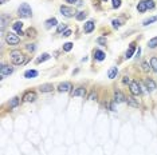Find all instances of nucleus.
Segmentation results:
<instances>
[{
	"label": "nucleus",
	"instance_id": "f257e3e1",
	"mask_svg": "<svg viewBox=\"0 0 157 155\" xmlns=\"http://www.w3.org/2000/svg\"><path fill=\"white\" fill-rule=\"evenodd\" d=\"M18 15L23 19H27V18H31V16H32V10H31L28 3L20 4V7H19V10H18Z\"/></svg>",
	"mask_w": 157,
	"mask_h": 155
},
{
	"label": "nucleus",
	"instance_id": "f03ea898",
	"mask_svg": "<svg viewBox=\"0 0 157 155\" xmlns=\"http://www.w3.org/2000/svg\"><path fill=\"white\" fill-rule=\"evenodd\" d=\"M10 56H11V60H12V63L15 66H20L26 62V56L23 55L20 51H12Z\"/></svg>",
	"mask_w": 157,
	"mask_h": 155
},
{
	"label": "nucleus",
	"instance_id": "7ed1b4c3",
	"mask_svg": "<svg viewBox=\"0 0 157 155\" xmlns=\"http://www.w3.org/2000/svg\"><path fill=\"white\" fill-rule=\"evenodd\" d=\"M5 42H7L10 45H16V44H19V42H20V38H19L16 34L8 32L7 35H5Z\"/></svg>",
	"mask_w": 157,
	"mask_h": 155
},
{
	"label": "nucleus",
	"instance_id": "20e7f679",
	"mask_svg": "<svg viewBox=\"0 0 157 155\" xmlns=\"http://www.w3.org/2000/svg\"><path fill=\"white\" fill-rule=\"evenodd\" d=\"M12 72H14V68L11 67V66L2 64V67H0V78H2V79H4L5 76H10Z\"/></svg>",
	"mask_w": 157,
	"mask_h": 155
},
{
	"label": "nucleus",
	"instance_id": "39448f33",
	"mask_svg": "<svg viewBox=\"0 0 157 155\" xmlns=\"http://www.w3.org/2000/svg\"><path fill=\"white\" fill-rule=\"evenodd\" d=\"M129 91H130V94H132V95H141V92H142V90H141V87H140L138 82H136V80H133V82L129 84Z\"/></svg>",
	"mask_w": 157,
	"mask_h": 155
},
{
	"label": "nucleus",
	"instance_id": "423d86ee",
	"mask_svg": "<svg viewBox=\"0 0 157 155\" xmlns=\"http://www.w3.org/2000/svg\"><path fill=\"white\" fill-rule=\"evenodd\" d=\"M36 100V92L35 91H28L23 95V102H27V103H32Z\"/></svg>",
	"mask_w": 157,
	"mask_h": 155
},
{
	"label": "nucleus",
	"instance_id": "0eeeda50",
	"mask_svg": "<svg viewBox=\"0 0 157 155\" xmlns=\"http://www.w3.org/2000/svg\"><path fill=\"white\" fill-rule=\"evenodd\" d=\"M73 88V84L70 82H63L58 86V91L59 92H68V91Z\"/></svg>",
	"mask_w": 157,
	"mask_h": 155
},
{
	"label": "nucleus",
	"instance_id": "6e6552de",
	"mask_svg": "<svg viewBox=\"0 0 157 155\" xmlns=\"http://www.w3.org/2000/svg\"><path fill=\"white\" fill-rule=\"evenodd\" d=\"M61 12H62V15L66 16V18H71V16L74 15V10L67 7V5H61Z\"/></svg>",
	"mask_w": 157,
	"mask_h": 155
},
{
	"label": "nucleus",
	"instance_id": "1a4fd4ad",
	"mask_svg": "<svg viewBox=\"0 0 157 155\" xmlns=\"http://www.w3.org/2000/svg\"><path fill=\"white\" fill-rule=\"evenodd\" d=\"M126 102V96L121 91H114V103H124Z\"/></svg>",
	"mask_w": 157,
	"mask_h": 155
},
{
	"label": "nucleus",
	"instance_id": "9d476101",
	"mask_svg": "<svg viewBox=\"0 0 157 155\" xmlns=\"http://www.w3.org/2000/svg\"><path fill=\"white\" fill-rule=\"evenodd\" d=\"M134 51H136V42H133V43H130L129 44V48H128L126 54H125V58L130 59L133 56V54H134Z\"/></svg>",
	"mask_w": 157,
	"mask_h": 155
},
{
	"label": "nucleus",
	"instance_id": "9b49d317",
	"mask_svg": "<svg viewBox=\"0 0 157 155\" xmlns=\"http://www.w3.org/2000/svg\"><path fill=\"white\" fill-rule=\"evenodd\" d=\"M94 27H95V24H94L93 20H89L87 23H85V27H83V31L86 34H90L94 31Z\"/></svg>",
	"mask_w": 157,
	"mask_h": 155
},
{
	"label": "nucleus",
	"instance_id": "f8f14e48",
	"mask_svg": "<svg viewBox=\"0 0 157 155\" xmlns=\"http://www.w3.org/2000/svg\"><path fill=\"white\" fill-rule=\"evenodd\" d=\"M39 90H41V92H51L54 90V86L51 83H44V84H41Z\"/></svg>",
	"mask_w": 157,
	"mask_h": 155
},
{
	"label": "nucleus",
	"instance_id": "ddd939ff",
	"mask_svg": "<svg viewBox=\"0 0 157 155\" xmlns=\"http://www.w3.org/2000/svg\"><path fill=\"white\" fill-rule=\"evenodd\" d=\"M144 83H145V87L148 88V91H153V90H156V88H157L156 83L153 82L152 79H145Z\"/></svg>",
	"mask_w": 157,
	"mask_h": 155
},
{
	"label": "nucleus",
	"instance_id": "4468645a",
	"mask_svg": "<svg viewBox=\"0 0 157 155\" xmlns=\"http://www.w3.org/2000/svg\"><path fill=\"white\" fill-rule=\"evenodd\" d=\"M12 28H14V31H16V32H18V35H24V34H23V31H22V28H23V23L22 22H15L12 24Z\"/></svg>",
	"mask_w": 157,
	"mask_h": 155
},
{
	"label": "nucleus",
	"instance_id": "2eb2a0df",
	"mask_svg": "<svg viewBox=\"0 0 157 155\" xmlns=\"http://www.w3.org/2000/svg\"><path fill=\"white\" fill-rule=\"evenodd\" d=\"M71 95L73 96H83L85 98V95H86V90H85L83 87H78L77 90H74L73 92H71Z\"/></svg>",
	"mask_w": 157,
	"mask_h": 155
},
{
	"label": "nucleus",
	"instance_id": "dca6fc26",
	"mask_svg": "<svg viewBox=\"0 0 157 155\" xmlns=\"http://www.w3.org/2000/svg\"><path fill=\"white\" fill-rule=\"evenodd\" d=\"M126 103H128V106H130V107H134V108L138 107V102H137V99H134L133 96H128Z\"/></svg>",
	"mask_w": 157,
	"mask_h": 155
},
{
	"label": "nucleus",
	"instance_id": "f3484780",
	"mask_svg": "<svg viewBox=\"0 0 157 155\" xmlns=\"http://www.w3.org/2000/svg\"><path fill=\"white\" fill-rule=\"evenodd\" d=\"M44 24H46V28L55 27V25H58V20H56L55 18H51V19L46 20V22H44Z\"/></svg>",
	"mask_w": 157,
	"mask_h": 155
},
{
	"label": "nucleus",
	"instance_id": "a211bd4d",
	"mask_svg": "<svg viewBox=\"0 0 157 155\" xmlns=\"http://www.w3.org/2000/svg\"><path fill=\"white\" fill-rule=\"evenodd\" d=\"M36 76H38V71L36 70H27L24 72V78H27V79H32V78Z\"/></svg>",
	"mask_w": 157,
	"mask_h": 155
},
{
	"label": "nucleus",
	"instance_id": "6ab92c4d",
	"mask_svg": "<svg viewBox=\"0 0 157 155\" xmlns=\"http://www.w3.org/2000/svg\"><path fill=\"white\" fill-rule=\"evenodd\" d=\"M105 52L104 51H101V50H95L94 51V59H97V60H99V62H101V60H104L105 59Z\"/></svg>",
	"mask_w": 157,
	"mask_h": 155
},
{
	"label": "nucleus",
	"instance_id": "aec40b11",
	"mask_svg": "<svg viewBox=\"0 0 157 155\" xmlns=\"http://www.w3.org/2000/svg\"><path fill=\"white\" fill-rule=\"evenodd\" d=\"M117 74H118V68L112 67L109 71H107V78H109V79H114V78L117 76Z\"/></svg>",
	"mask_w": 157,
	"mask_h": 155
},
{
	"label": "nucleus",
	"instance_id": "412c9836",
	"mask_svg": "<svg viewBox=\"0 0 157 155\" xmlns=\"http://www.w3.org/2000/svg\"><path fill=\"white\" fill-rule=\"evenodd\" d=\"M19 102H20V99H19L18 96H15V98H12V99L10 100L8 106H10V108H15V107H18L19 106Z\"/></svg>",
	"mask_w": 157,
	"mask_h": 155
},
{
	"label": "nucleus",
	"instance_id": "4be33fe9",
	"mask_svg": "<svg viewBox=\"0 0 157 155\" xmlns=\"http://www.w3.org/2000/svg\"><path fill=\"white\" fill-rule=\"evenodd\" d=\"M48 59H50V55H48V54H43V55L39 56V58L35 60V63H36V64H41V63H43V62H46V60H48Z\"/></svg>",
	"mask_w": 157,
	"mask_h": 155
},
{
	"label": "nucleus",
	"instance_id": "5701e85b",
	"mask_svg": "<svg viewBox=\"0 0 157 155\" xmlns=\"http://www.w3.org/2000/svg\"><path fill=\"white\" fill-rule=\"evenodd\" d=\"M137 10H138V12H145V11L148 10L146 4H145V0H142V1L138 3V5H137Z\"/></svg>",
	"mask_w": 157,
	"mask_h": 155
},
{
	"label": "nucleus",
	"instance_id": "b1692460",
	"mask_svg": "<svg viewBox=\"0 0 157 155\" xmlns=\"http://www.w3.org/2000/svg\"><path fill=\"white\" fill-rule=\"evenodd\" d=\"M10 16H7V15H2V31L5 28V25H7V23L10 22Z\"/></svg>",
	"mask_w": 157,
	"mask_h": 155
},
{
	"label": "nucleus",
	"instance_id": "393cba45",
	"mask_svg": "<svg viewBox=\"0 0 157 155\" xmlns=\"http://www.w3.org/2000/svg\"><path fill=\"white\" fill-rule=\"evenodd\" d=\"M155 22H157V15L152 16V18H149L146 20H144V22H142V25H149V24H152V23H155Z\"/></svg>",
	"mask_w": 157,
	"mask_h": 155
},
{
	"label": "nucleus",
	"instance_id": "a878e982",
	"mask_svg": "<svg viewBox=\"0 0 157 155\" xmlns=\"http://www.w3.org/2000/svg\"><path fill=\"white\" fill-rule=\"evenodd\" d=\"M86 15H87L86 12L81 11V12H78V13H77V15H75V19L78 20V22H82V20H85V18H86Z\"/></svg>",
	"mask_w": 157,
	"mask_h": 155
},
{
	"label": "nucleus",
	"instance_id": "bb28decb",
	"mask_svg": "<svg viewBox=\"0 0 157 155\" xmlns=\"http://www.w3.org/2000/svg\"><path fill=\"white\" fill-rule=\"evenodd\" d=\"M67 28V24H58V28H56V34H63Z\"/></svg>",
	"mask_w": 157,
	"mask_h": 155
},
{
	"label": "nucleus",
	"instance_id": "cd10ccee",
	"mask_svg": "<svg viewBox=\"0 0 157 155\" xmlns=\"http://www.w3.org/2000/svg\"><path fill=\"white\" fill-rule=\"evenodd\" d=\"M148 47H149V48H156L157 47V36L149 40V43H148Z\"/></svg>",
	"mask_w": 157,
	"mask_h": 155
},
{
	"label": "nucleus",
	"instance_id": "c85d7f7f",
	"mask_svg": "<svg viewBox=\"0 0 157 155\" xmlns=\"http://www.w3.org/2000/svg\"><path fill=\"white\" fill-rule=\"evenodd\" d=\"M150 67H152V70L157 72V58H152L150 59Z\"/></svg>",
	"mask_w": 157,
	"mask_h": 155
},
{
	"label": "nucleus",
	"instance_id": "c756f323",
	"mask_svg": "<svg viewBox=\"0 0 157 155\" xmlns=\"http://www.w3.org/2000/svg\"><path fill=\"white\" fill-rule=\"evenodd\" d=\"M145 4H146L148 10H153V8L156 7V4H155V1H153V0H145Z\"/></svg>",
	"mask_w": 157,
	"mask_h": 155
},
{
	"label": "nucleus",
	"instance_id": "7c9ffc66",
	"mask_svg": "<svg viewBox=\"0 0 157 155\" xmlns=\"http://www.w3.org/2000/svg\"><path fill=\"white\" fill-rule=\"evenodd\" d=\"M26 35H27V36H35L36 35L35 28H28V30L26 31Z\"/></svg>",
	"mask_w": 157,
	"mask_h": 155
},
{
	"label": "nucleus",
	"instance_id": "2f4dec72",
	"mask_svg": "<svg viewBox=\"0 0 157 155\" xmlns=\"http://www.w3.org/2000/svg\"><path fill=\"white\" fill-rule=\"evenodd\" d=\"M141 67H142V71H144V72H148V71H149L150 68H152V67H150V66H149V63H146V62H144V63H142V64H141Z\"/></svg>",
	"mask_w": 157,
	"mask_h": 155
},
{
	"label": "nucleus",
	"instance_id": "473e14b6",
	"mask_svg": "<svg viewBox=\"0 0 157 155\" xmlns=\"http://www.w3.org/2000/svg\"><path fill=\"white\" fill-rule=\"evenodd\" d=\"M71 48H73V43H65L63 44V51H66V52H68V51H71Z\"/></svg>",
	"mask_w": 157,
	"mask_h": 155
},
{
	"label": "nucleus",
	"instance_id": "72a5a7b5",
	"mask_svg": "<svg viewBox=\"0 0 157 155\" xmlns=\"http://www.w3.org/2000/svg\"><path fill=\"white\" fill-rule=\"evenodd\" d=\"M26 50H27L28 52H34V51L36 50V47H35V44H27L26 45Z\"/></svg>",
	"mask_w": 157,
	"mask_h": 155
},
{
	"label": "nucleus",
	"instance_id": "f704fd0d",
	"mask_svg": "<svg viewBox=\"0 0 157 155\" xmlns=\"http://www.w3.org/2000/svg\"><path fill=\"white\" fill-rule=\"evenodd\" d=\"M113 3V8H119L121 7V0H112Z\"/></svg>",
	"mask_w": 157,
	"mask_h": 155
},
{
	"label": "nucleus",
	"instance_id": "c9c22d12",
	"mask_svg": "<svg viewBox=\"0 0 157 155\" xmlns=\"http://www.w3.org/2000/svg\"><path fill=\"white\" fill-rule=\"evenodd\" d=\"M97 43L105 45V44H106V38H98V39H97Z\"/></svg>",
	"mask_w": 157,
	"mask_h": 155
},
{
	"label": "nucleus",
	"instance_id": "e433bc0d",
	"mask_svg": "<svg viewBox=\"0 0 157 155\" xmlns=\"http://www.w3.org/2000/svg\"><path fill=\"white\" fill-rule=\"evenodd\" d=\"M112 24H113V28H119V25H121V24H119L118 20H113Z\"/></svg>",
	"mask_w": 157,
	"mask_h": 155
},
{
	"label": "nucleus",
	"instance_id": "4c0bfd02",
	"mask_svg": "<svg viewBox=\"0 0 157 155\" xmlns=\"http://www.w3.org/2000/svg\"><path fill=\"white\" fill-rule=\"evenodd\" d=\"M122 83H124V84H130L132 82H130V79H129L128 76H124V79H122Z\"/></svg>",
	"mask_w": 157,
	"mask_h": 155
},
{
	"label": "nucleus",
	"instance_id": "58836bf2",
	"mask_svg": "<svg viewBox=\"0 0 157 155\" xmlns=\"http://www.w3.org/2000/svg\"><path fill=\"white\" fill-rule=\"evenodd\" d=\"M89 99H90V100H95V99H97V94L94 92V91L89 95Z\"/></svg>",
	"mask_w": 157,
	"mask_h": 155
},
{
	"label": "nucleus",
	"instance_id": "ea45409f",
	"mask_svg": "<svg viewBox=\"0 0 157 155\" xmlns=\"http://www.w3.org/2000/svg\"><path fill=\"white\" fill-rule=\"evenodd\" d=\"M70 35H71V31H70V30H66V31L63 32V36H65V38H68Z\"/></svg>",
	"mask_w": 157,
	"mask_h": 155
},
{
	"label": "nucleus",
	"instance_id": "a19ab883",
	"mask_svg": "<svg viewBox=\"0 0 157 155\" xmlns=\"http://www.w3.org/2000/svg\"><path fill=\"white\" fill-rule=\"evenodd\" d=\"M66 1H67V3H71V4H73V3H75L77 0H66Z\"/></svg>",
	"mask_w": 157,
	"mask_h": 155
},
{
	"label": "nucleus",
	"instance_id": "79ce46f5",
	"mask_svg": "<svg viewBox=\"0 0 157 155\" xmlns=\"http://www.w3.org/2000/svg\"><path fill=\"white\" fill-rule=\"evenodd\" d=\"M140 52H141V50L138 48V50H137V52H136V55H137V56H140Z\"/></svg>",
	"mask_w": 157,
	"mask_h": 155
},
{
	"label": "nucleus",
	"instance_id": "37998d69",
	"mask_svg": "<svg viewBox=\"0 0 157 155\" xmlns=\"http://www.w3.org/2000/svg\"><path fill=\"white\" fill-rule=\"evenodd\" d=\"M5 1H7V0H0V3H2V4H4Z\"/></svg>",
	"mask_w": 157,
	"mask_h": 155
},
{
	"label": "nucleus",
	"instance_id": "c03bdc74",
	"mask_svg": "<svg viewBox=\"0 0 157 155\" xmlns=\"http://www.w3.org/2000/svg\"><path fill=\"white\" fill-rule=\"evenodd\" d=\"M102 1H107V0H102Z\"/></svg>",
	"mask_w": 157,
	"mask_h": 155
}]
</instances>
